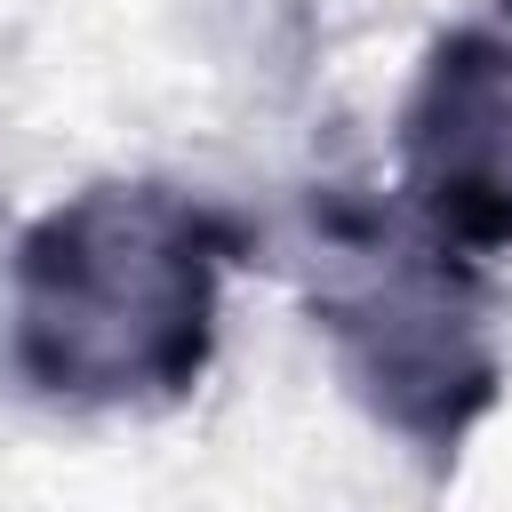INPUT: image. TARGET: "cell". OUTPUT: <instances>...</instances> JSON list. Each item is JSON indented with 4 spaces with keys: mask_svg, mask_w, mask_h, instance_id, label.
<instances>
[{
    "mask_svg": "<svg viewBox=\"0 0 512 512\" xmlns=\"http://www.w3.org/2000/svg\"><path fill=\"white\" fill-rule=\"evenodd\" d=\"M304 312L344 392L432 472H456L464 440L504 400L488 264L448 248L408 200L360 184L304 192Z\"/></svg>",
    "mask_w": 512,
    "mask_h": 512,
    "instance_id": "7a4b0ae2",
    "label": "cell"
},
{
    "mask_svg": "<svg viewBox=\"0 0 512 512\" xmlns=\"http://www.w3.org/2000/svg\"><path fill=\"white\" fill-rule=\"evenodd\" d=\"M392 192L448 248L512 256V32L448 24L392 120Z\"/></svg>",
    "mask_w": 512,
    "mask_h": 512,
    "instance_id": "3957f363",
    "label": "cell"
},
{
    "mask_svg": "<svg viewBox=\"0 0 512 512\" xmlns=\"http://www.w3.org/2000/svg\"><path fill=\"white\" fill-rule=\"evenodd\" d=\"M240 264H256L248 216L168 176L80 184L8 248V368L48 408H176L216 360Z\"/></svg>",
    "mask_w": 512,
    "mask_h": 512,
    "instance_id": "6da1fadb",
    "label": "cell"
},
{
    "mask_svg": "<svg viewBox=\"0 0 512 512\" xmlns=\"http://www.w3.org/2000/svg\"><path fill=\"white\" fill-rule=\"evenodd\" d=\"M496 8H504V16H512V0H496Z\"/></svg>",
    "mask_w": 512,
    "mask_h": 512,
    "instance_id": "277c9868",
    "label": "cell"
}]
</instances>
